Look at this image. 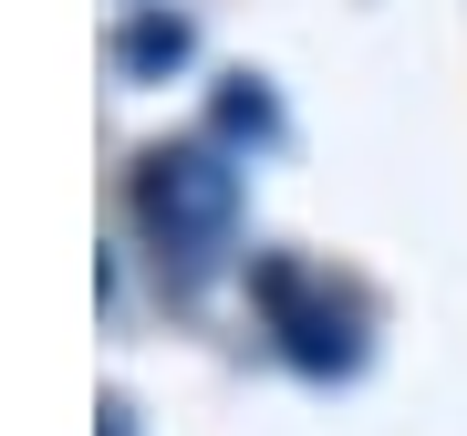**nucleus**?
<instances>
[{"label":"nucleus","mask_w":467,"mask_h":436,"mask_svg":"<svg viewBox=\"0 0 467 436\" xmlns=\"http://www.w3.org/2000/svg\"><path fill=\"white\" fill-rule=\"evenodd\" d=\"M104 436H125V405H104Z\"/></svg>","instance_id":"obj_4"},{"label":"nucleus","mask_w":467,"mask_h":436,"mask_svg":"<svg viewBox=\"0 0 467 436\" xmlns=\"http://www.w3.org/2000/svg\"><path fill=\"white\" fill-rule=\"evenodd\" d=\"M135 218H146L187 270H208L239 239V167L218 146H156L146 167H135Z\"/></svg>","instance_id":"obj_1"},{"label":"nucleus","mask_w":467,"mask_h":436,"mask_svg":"<svg viewBox=\"0 0 467 436\" xmlns=\"http://www.w3.org/2000/svg\"><path fill=\"white\" fill-rule=\"evenodd\" d=\"M177 52H187V32H177V21H135L125 63H177Z\"/></svg>","instance_id":"obj_3"},{"label":"nucleus","mask_w":467,"mask_h":436,"mask_svg":"<svg viewBox=\"0 0 467 436\" xmlns=\"http://www.w3.org/2000/svg\"><path fill=\"white\" fill-rule=\"evenodd\" d=\"M260 291H270V312H281V333H291V353L301 364H343V312H312L301 302V270H260Z\"/></svg>","instance_id":"obj_2"}]
</instances>
